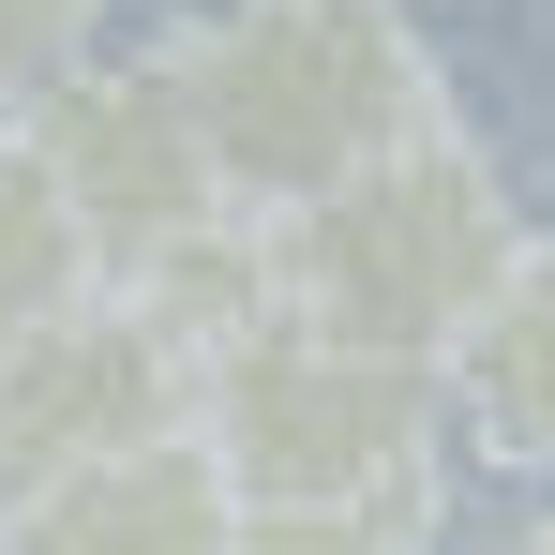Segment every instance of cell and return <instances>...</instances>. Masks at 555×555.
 Returning a JSON list of instances; mask_svg holds the SVG:
<instances>
[{
	"mask_svg": "<svg viewBox=\"0 0 555 555\" xmlns=\"http://www.w3.org/2000/svg\"><path fill=\"white\" fill-rule=\"evenodd\" d=\"M166 76H181L241 210H300V195L361 181L375 151L451 120L405 0H210L166 30Z\"/></svg>",
	"mask_w": 555,
	"mask_h": 555,
	"instance_id": "cell-1",
	"label": "cell"
},
{
	"mask_svg": "<svg viewBox=\"0 0 555 555\" xmlns=\"http://www.w3.org/2000/svg\"><path fill=\"white\" fill-rule=\"evenodd\" d=\"M526 241H541V225L511 210L495 151H480L465 120H436V135L375 151L361 181L271 210V300L315 315V331H361V346H405V361H451V331L511 285Z\"/></svg>",
	"mask_w": 555,
	"mask_h": 555,
	"instance_id": "cell-2",
	"label": "cell"
},
{
	"mask_svg": "<svg viewBox=\"0 0 555 555\" xmlns=\"http://www.w3.org/2000/svg\"><path fill=\"white\" fill-rule=\"evenodd\" d=\"M195 436L225 451L241 511H300V495H375V480H436L451 465V361H405L315 315H256L195 361Z\"/></svg>",
	"mask_w": 555,
	"mask_h": 555,
	"instance_id": "cell-3",
	"label": "cell"
},
{
	"mask_svg": "<svg viewBox=\"0 0 555 555\" xmlns=\"http://www.w3.org/2000/svg\"><path fill=\"white\" fill-rule=\"evenodd\" d=\"M15 135L46 151L61 210L91 225L105 285H151L181 241H210V225L241 210L225 166H210V135H195V105H181V76H166V46H151V61H76L61 91H30Z\"/></svg>",
	"mask_w": 555,
	"mask_h": 555,
	"instance_id": "cell-4",
	"label": "cell"
},
{
	"mask_svg": "<svg viewBox=\"0 0 555 555\" xmlns=\"http://www.w3.org/2000/svg\"><path fill=\"white\" fill-rule=\"evenodd\" d=\"M181 421H195V346L135 285H91L76 315L0 346V511H30L46 480L135 451V436H181Z\"/></svg>",
	"mask_w": 555,
	"mask_h": 555,
	"instance_id": "cell-5",
	"label": "cell"
},
{
	"mask_svg": "<svg viewBox=\"0 0 555 555\" xmlns=\"http://www.w3.org/2000/svg\"><path fill=\"white\" fill-rule=\"evenodd\" d=\"M0 555H241V480L210 436H135V451L46 480L30 511H0Z\"/></svg>",
	"mask_w": 555,
	"mask_h": 555,
	"instance_id": "cell-6",
	"label": "cell"
},
{
	"mask_svg": "<svg viewBox=\"0 0 555 555\" xmlns=\"http://www.w3.org/2000/svg\"><path fill=\"white\" fill-rule=\"evenodd\" d=\"M451 436L511 480H555V241H526L511 285L451 331Z\"/></svg>",
	"mask_w": 555,
	"mask_h": 555,
	"instance_id": "cell-7",
	"label": "cell"
},
{
	"mask_svg": "<svg viewBox=\"0 0 555 555\" xmlns=\"http://www.w3.org/2000/svg\"><path fill=\"white\" fill-rule=\"evenodd\" d=\"M91 225L61 210V181H46V151L0 120V346H30L46 315H76L91 300Z\"/></svg>",
	"mask_w": 555,
	"mask_h": 555,
	"instance_id": "cell-8",
	"label": "cell"
},
{
	"mask_svg": "<svg viewBox=\"0 0 555 555\" xmlns=\"http://www.w3.org/2000/svg\"><path fill=\"white\" fill-rule=\"evenodd\" d=\"M241 555H436V480H375V495L241 511Z\"/></svg>",
	"mask_w": 555,
	"mask_h": 555,
	"instance_id": "cell-9",
	"label": "cell"
},
{
	"mask_svg": "<svg viewBox=\"0 0 555 555\" xmlns=\"http://www.w3.org/2000/svg\"><path fill=\"white\" fill-rule=\"evenodd\" d=\"M91 61V0H0V120H30V91H61Z\"/></svg>",
	"mask_w": 555,
	"mask_h": 555,
	"instance_id": "cell-10",
	"label": "cell"
},
{
	"mask_svg": "<svg viewBox=\"0 0 555 555\" xmlns=\"http://www.w3.org/2000/svg\"><path fill=\"white\" fill-rule=\"evenodd\" d=\"M511 555H555V511H541V526H526V541H511Z\"/></svg>",
	"mask_w": 555,
	"mask_h": 555,
	"instance_id": "cell-11",
	"label": "cell"
}]
</instances>
